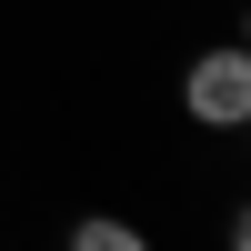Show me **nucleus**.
<instances>
[{"mask_svg":"<svg viewBox=\"0 0 251 251\" xmlns=\"http://www.w3.org/2000/svg\"><path fill=\"white\" fill-rule=\"evenodd\" d=\"M181 121H191V131H251V50L241 40H201L191 60H181Z\"/></svg>","mask_w":251,"mask_h":251,"instance_id":"obj_1","label":"nucleus"},{"mask_svg":"<svg viewBox=\"0 0 251 251\" xmlns=\"http://www.w3.org/2000/svg\"><path fill=\"white\" fill-rule=\"evenodd\" d=\"M60 251H161V241L141 231L131 211H80L71 231H60Z\"/></svg>","mask_w":251,"mask_h":251,"instance_id":"obj_2","label":"nucleus"},{"mask_svg":"<svg viewBox=\"0 0 251 251\" xmlns=\"http://www.w3.org/2000/svg\"><path fill=\"white\" fill-rule=\"evenodd\" d=\"M221 251H251V211H221Z\"/></svg>","mask_w":251,"mask_h":251,"instance_id":"obj_3","label":"nucleus"}]
</instances>
